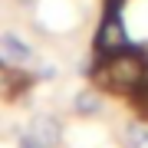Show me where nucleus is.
Listing matches in <instances>:
<instances>
[{"label":"nucleus","instance_id":"1","mask_svg":"<svg viewBox=\"0 0 148 148\" xmlns=\"http://www.w3.org/2000/svg\"><path fill=\"white\" fill-rule=\"evenodd\" d=\"M92 79L102 95H132L148 79V49L128 43L125 49H115L109 56H95Z\"/></svg>","mask_w":148,"mask_h":148},{"label":"nucleus","instance_id":"2","mask_svg":"<svg viewBox=\"0 0 148 148\" xmlns=\"http://www.w3.org/2000/svg\"><path fill=\"white\" fill-rule=\"evenodd\" d=\"M125 46H128V30H125V20H122V0H106L102 20L95 27L92 49H95V56H109Z\"/></svg>","mask_w":148,"mask_h":148},{"label":"nucleus","instance_id":"3","mask_svg":"<svg viewBox=\"0 0 148 148\" xmlns=\"http://www.w3.org/2000/svg\"><path fill=\"white\" fill-rule=\"evenodd\" d=\"M33 82H36V73H27V69H16V66H7L3 59H0V99L13 102L20 99V95H27L33 89Z\"/></svg>","mask_w":148,"mask_h":148},{"label":"nucleus","instance_id":"4","mask_svg":"<svg viewBox=\"0 0 148 148\" xmlns=\"http://www.w3.org/2000/svg\"><path fill=\"white\" fill-rule=\"evenodd\" d=\"M0 59H3L7 66L27 69L33 63V49L16 36V33H0Z\"/></svg>","mask_w":148,"mask_h":148},{"label":"nucleus","instance_id":"5","mask_svg":"<svg viewBox=\"0 0 148 148\" xmlns=\"http://www.w3.org/2000/svg\"><path fill=\"white\" fill-rule=\"evenodd\" d=\"M43 148H59V142H63V122H59L56 115H36L30 122V132Z\"/></svg>","mask_w":148,"mask_h":148},{"label":"nucleus","instance_id":"6","mask_svg":"<svg viewBox=\"0 0 148 148\" xmlns=\"http://www.w3.org/2000/svg\"><path fill=\"white\" fill-rule=\"evenodd\" d=\"M73 112H76L79 119H95V115L102 112V92H99V89H82V92H76Z\"/></svg>","mask_w":148,"mask_h":148},{"label":"nucleus","instance_id":"7","mask_svg":"<svg viewBox=\"0 0 148 148\" xmlns=\"http://www.w3.org/2000/svg\"><path fill=\"white\" fill-rule=\"evenodd\" d=\"M122 148H148V119L122 125Z\"/></svg>","mask_w":148,"mask_h":148},{"label":"nucleus","instance_id":"8","mask_svg":"<svg viewBox=\"0 0 148 148\" xmlns=\"http://www.w3.org/2000/svg\"><path fill=\"white\" fill-rule=\"evenodd\" d=\"M16 148H43V145H40V142H36L33 135H23V138H20V145H16Z\"/></svg>","mask_w":148,"mask_h":148},{"label":"nucleus","instance_id":"9","mask_svg":"<svg viewBox=\"0 0 148 148\" xmlns=\"http://www.w3.org/2000/svg\"><path fill=\"white\" fill-rule=\"evenodd\" d=\"M16 3H20V7H36L40 0H16Z\"/></svg>","mask_w":148,"mask_h":148}]
</instances>
